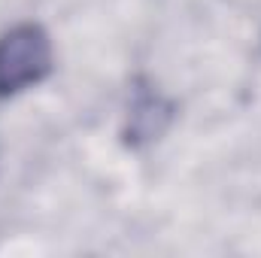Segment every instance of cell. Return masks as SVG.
Returning a JSON list of instances; mask_svg holds the SVG:
<instances>
[{"label":"cell","mask_w":261,"mask_h":258,"mask_svg":"<svg viewBox=\"0 0 261 258\" xmlns=\"http://www.w3.org/2000/svg\"><path fill=\"white\" fill-rule=\"evenodd\" d=\"M52 40L43 24L18 21L0 34V100H9L52 73Z\"/></svg>","instance_id":"6da1fadb"}]
</instances>
